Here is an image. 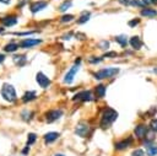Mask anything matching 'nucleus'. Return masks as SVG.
<instances>
[{"instance_id": "f257e3e1", "label": "nucleus", "mask_w": 157, "mask_h": 156, "mask_svg": "<svg viewBox=\"0 0 157 156\" xmlns=\"http://www.w3.org/2000/svg\"><path fill=\"white\" fill-rule=\"evenodd\" d=\"M117 118H118V112L115 109L110 108V107H107L103 111L102 115H101V123H99L101 128L102 129H108L117 120Z\"/></svg>"}, {"instance_id": "f03ea898", "label": "nucleus", "mask_w": 157, "mask_h": 156, "mask_svg": "<svg viewBox=\"0 0 157 156\" xmlns=\"http://www.w3.org/2000/svg\"><path fill=\"white\" fill-rule=\"evenodd\" d=\"M0 93H1L2 98H4L5 101L10 102V103H11V102H15L16 98H17V97H16V91H15L13 86L10 85V84H4L2 87H1Z\"/></svg>"}, {"instance_id": "7ed1b4c3", "label": "nucleus", "mask_w": 157, "mask_h": 156, "mask_svg": "<svg viewBox=\"0 0 157 156\" xmlns=\"http://www.w3.org/2000/svg\"><path fill=\"white\" fill-rule=\"evenodd\" d=\"M118 72H119L118 68H105V69H101L97 72H94L93 76L97 80H103V79H110V77L115 76Z\"/></svg>"}, {"instance_id": "20e7f679", "label": "nucleus", "mask_w": 157, "mask_h": 156, "mask_svg": "<svg viewBox=\"0 0 157 156\" xmlns=\"http://www.w3.org/2000/svg\"><path fill=\"white\" fill-rule=\"evenodd\" d=\"M90 131H91V127H90V124H88L87 122H85V120L78 122L77 125L75 127V133H76L78 136H81V138H86V136L90 134Z\"/></svg>"}, {"instance_id": "39448f33", "label": "nucleus", "mask_w": 157, "mask_h": 156, "mask_svg": "<svg viewBox=\"0 0 157 156\" xmlns=\"http://www.w3.org/2000/svg\"><path fill=\"white\" fill-rule=\"evenodd\" d=\"M93 99V95L91 91H81L78 93H76L74 97H72V101H82V102H86V101H92Z\"/></svg>"}, {"instance_id": "423d86ee", "label": "nucleus", "mask_w": 157, "mask_h": 156, "mask_svg": "<svg viewBox=\"0 0 157 156\" xmlns=\"http://www.w3.org/2000/svg\"><path fill=\"white\" fill-rule=\"evenodd\" d=\"M61 115H63V111L61 109H52V111L45 113V119H47L48 123H53V122L58 120Z\"/></svg>"}, {"instance_id": "0eeeda50", "label": "nucleus", "mask_w": 157, "mask_h": 156, "mask_svg": "<svg viewBox=\"0 0 157 156\" xmlns=\"http://www.w3.org/2000/svg\"><path fill=\"white\" fill-rule=\"evenodd\" d=\"M36 81L38 82V85H39L42 88H47V87L52 84L50 79H49L47 75H44L43 72H38V74L36 75Z\"/></svg>"}, {"instance_id": "6e6552de", "label": "nucleus", "mask_w": 157, "mask_h": 156, "mask_svg": "<svg viewBox=\"0 0 157 156\" xmlns=\"http://www.w3.org/2000/svg\"><path fill=\"white\" fill-rule=\"evenodd\" d=\"M147 131H148V128L145 124H139L134 129V134H135V136L139 140H144L145 136H146V134H147Z\"/></svg>"}, {"instance_id": "1a4fd4ad", "label": "nucleus", "mask_w": 157, "mask_h": 156, "mask_svg": "<svg viewBox=\"0 0 157 156\" xmlns=\"http://www.w3.org/2000/svg\"><path fill=\"white\" fill-rule=\"evenodd\" d=\"M78 69H80L78 64H75V65L66 72V75H65V77H64V82H65V84H71L72 80H74V76L76 75V72L78 71Z\"/></svg>"}, {"instance_id": "9d476101", "label": "nucleus", "mask_w": 157, "mask_h": 156, "mask_svg": "<svg viewBox=\"0 0 157 156\" xmlns=\"http://www.w3.org/2000/svg\"><path fill=\"white\" fill-rule=\"evenodd\" d=\"M39 43H42V41H40V39H32V38H26V39L21 41L18 45H20L21 48H31V47H33V45H37V44H39Z\"/></svg>"}, {"instance_id": "9b49d317", "label": "nucleus", "mask_w": 157, "mask_h": 156, "mask_svg": "<svg viewBox=\"0 0 157 156\" xmlns=\"http://www.w3.org/2000/svg\"><path fill=\"white\" fill-rule=\"evenodd\" d=\"M131 144H132V138L129 136L128 139H124V140H120V141L115 142V150H125V149H128Z\"/></svg>"}, {"instance_id": "f8f14e48", "label": "nucleus", "mask_w": 157, "mask_h": 156, "mask_svg": "<svg viewBox=\"0 0 157 156\" xmlns=\"http://www.w3.org/2000/svg\"><path fill=\"white\" fill-rule=\"evenodd\" d=\"M48 5V2L47 1H36V2H33V4H31V12L32 14H36V12H38V11H42L43 9H45V6Z\"/></svg>"}, {"instance_id": "ddd939ff", "label": "nucleus", "mask_w": 157, "mask_h": 156, "mask_svg": "<svg viewBox=\"0 0 157 156\" xmlns=\"http://www.w3.org/2000/svg\"><path fill=\"white\" fill-rule=\"evenodd\" d=\"M129 43H130V45H131L135 50H139V49H141V47H142V41H141V38H140L139 36H132V37L130 38Z\"/></svg>"}, {"instance_id": "4468645a", "label": "nucleus", "mask_w": 157, "mask_h": 156, "mask_svg": "<svg viewBox=\"0 0 157 156\" xmlns=\"http://www.w3.org/2000/svg\"><path fill=\"white\" fill-rule=\"evenodd\" d=\"M141 16H145V17H156L157 16V10L156 9H151V7H142V10L140 11Z\"/></svg>"}, {"instance_id": "2eb2a0df", "label": "nucleus", "mask_w": 157, "mask_h": 156, "mask_svg": "<svg viewBox=\"0 0 157 156\" xmlns=\"http://www.w3.org/2000/svg\"><path fill=\"white\" fill-rule=\"evenodd\" d=\"M1 22L5 25V26H13L17 23V17L15 15H10V16H4L1 18Z\"/></svg>"}, {"instance_id": "dca6fc26", "label": "nucleus", "mask_w": 157, "mask_h": 156, "mask_svg": "<svg viewBox=\"0 0 157 156\" xmlns=\"http://www.w3.org/2000/svg\"><path fill=\"white\" fill-rule=\"evenodd\" d=\"M59 136H60L59 133H56V131H49V133H47L44 135V141L47 144H49V142H53L54 140H56Z\"/></svg>"}, {"instance_id": "f3484780", "label": "nucleus", "mask_w": 157, "mask_h": 156, "mask_svg": "<svg viewBox=\"0 0 157 156\" xmlns=\"http://www.w3.org/2000/svg\"><path fill=\"white\" fill-rule=\"evenodd\" d=\"M120 4L125 5V6H139V7H144L142 1L140 0H119Z\"/></svg>"}, {"instance_id": "a211bd4d", "label": "nucleus", "mask_w": 157, "mask_h": 156, "mask_svg": "<svg viewBox=\"0 0 157 156\" xmlns=\"http://www.w3.org/2000/svg\"><path fill=\"white\" fill-rule=\"evenodd\" d=\"M146 147V154L147 156H156L157 155V145L156 144H148L145 146Z\"/></svg>"}, {"instance_id": "6ab92c4d", "label": "nucleus", "mask_w": 157, "mask_h": 156, "mask_svg": "<svg viewBox=\"0 0 157 156\" xmlns=\"http://www.w3.org/2000/svg\"><path fill=\"white\" fill-rule=\"evenodd\" d=\"M105 86L104 85H97L96 86V88H94V91H96V95H97V97H99V98H102V97H104V95H105Z\"/></svg>"}, {"instance_id": "aec40b11", "label": "nucleus", "mask_w": 157, "mask_h": 156, "mask_svg": "<svg viewBox=\"0 0 157 156\" xmlns=\"http://www.w3.org/2000/svg\"><path fill=\"white\" fill-rule=\"evenodd\" d=\"M90 16H91V14H90L88 11H83V12L81 14V16L78 17V20H77V23H78V25H82V23L87 22V21L90 20Z\"/></svg>"}, {"instance_id": "412c9836", "label": "nucleus", "mask_w": 157, "mask_h": 156, "mask_svg": "<svg viewBox=\"0 0 157 156\" xmlns=\"http://www.w3.org/2000/svg\"><path fill=\"white\" fill-rule=\"evenodd\" d=\"M34 98H36V92L34 91H28L22 96V101L23 102H29V101H32Z\"/></svg>"}, {"instance_id": "4be33fe9", "label": "nucleus", "mask_w": 157, "mask_h": 156, "mask_svg": "<svg viewBox=\"0 0 157 156\" xmlns=\"http://www.w3.org/2000/svg\"><path fill=\"white\" fill-rule=\"evenodd\" d=\"M115 41L124 48V47H126V44H128V37L126 36H124V34H120V36H117L115 37Z\"/></svg>"}, {"instance_id": "5701e85b", "label": "nucleus", "mask_w": 157, "mask_h": 156, "mask_svg": "<svg viewBox=\"0 0 157 156\" xmlns=\"http://www.w3.org/2000/svg\"><path fill=\"white\" fill-rule=\"evenodd\" d=\"M18 47H20V45L16 44V43H9V44H6V45L4 47V50H5V52H9V53H12V52L17 50Z\"/></svg>"}, {"instance_id": "b1692460", "label": "nucleus", "mask_w": 157, "mask_h": 156, "mask_svg": "<svg viewBox=\"0 0 157 156\" xmlns=\"http://www.w3.org/2000/svg\"><path fill=\"white\" fill-rule=\"evenodd\" d=\"M13 61L17 65H23L25 61H26V58H25V55H15L13 57Z\"/></svg>"}, {"instance_id": "393cba45", "label": "nucleus", "mask_w": 157, "mask_h": 156, "mask_svg": "<svg viewBox=\"0 0 157 156\" xmlns=\"http://www.w3.org/2000/svg\"><path fill=\"white\" fill-rule=\"evenodd\" d=\"M70 6H71V1H70V0H65V1H64V2H63L60 6H59V10L64 12V11H66V10H67Z\"/></svg>"}, {"instance_id": "a878e982", "label": "nucleus", "mask_w": 157, "mask_h": 156, "mask_svg": "<svg viewBox=\"0 0 157 156\" xmlns=\"http://www.w3.org/2000/svg\"><path fill=\"white\" fill-rule=\"evenodd\" d=\"M36 139H37V135L34 134V133H29L28 134V138H27V146H29V145H32L34 141H36Z\"/></svg>"}, {"instance_id": "bb28decb", "label": "nucleus", "mask_w": 157, "mask_h": 156, "mask_svg": "<svg viewBox=\"0 0 157 156\" xmlns=\"http://www.w3.org/2000/svg\"><path fill=\"white\" fill-rule=\"evenodd\" d=\"M150 129H151L152 131L157 133V119H156V118L151 119V122H150Z\"/></svg>"}, {"instance_id": "cd10ccee", "label": "nucleus", "mask_w": 157, "mask_h": 156, "mask_svg": "<svg viewBox=\"0 0 157 156\" xmlns=\"http://www.w3.org/2000/svg\"><path fill=\"white\" fill-rule=\"evenodd\" d=\"M31 115H33V113L32 112H28V111H23L22 114H21V117H22L23 120H29L31 119Z\"/></svg>"}, {"instance_id": "c85d7f7f", "label": "nucleus", "mask_w": 157, "mask_h": 156, "mask_svg": "<svg viewBox=\"0 0 157 156\" xmlns=\"http://www.w3.org/2000/svg\"><path fill=\"white\" fill-rule=\"evenodd\" d=\"M72 20H74V15H64V16L60 18L61 22H70V21H72Z\"/></svg>"}, {"instance_id": "c756f323", "label": "nucleus", "mask_w": 157, "mask_h": 156, "mask_svg": "<svg viewBox=\"0 0 157 156\" xmlns=\"http://www.w3.org/2000/svg\"><path fill=\"white\" fill-rule=\"evenodd\" d=\"M131 156H145V152H144V150H141V149H136V150L132 151Z\"/></svg>"}, {"instance_id": "7c9ffc66", "label": "nucleus", "mask_w": 157, "mask_h": 156, "mask_svg": "<svg viewBox=\"0 0 157 156\" xmlns=\"http://www.w3.org/2000/svg\"><path fill=\"white\" fill-rule=\"evenodd\" d=\"M139 23H140V18H132V20L129 21V26L130 27H134V26H136Z\"/></svg>"}, {"instance_id": "2f4dec72", "label": "nucleus", "mask_w": 157, "mask_h": 156, "mask_svg": "<svg viewBox=\"0 0 157 156\" xmlns=\"http://www.w3.org/2000/svg\"><path fill=\"white\" fill-rule=\"evenodd\" d=\"M144 6L145 5H157V0H141Z\"/></svg>"}, {"instance_id": "473e14b6", "label": "nucleus", "mask_w": 157, "mask_h": 156, "mask_svg": "<svg viewBox=\"0 0 157 156\" xmlns=\"http://www.w3.org/2000/svg\"><path fill=\"white\" fill-rule=\"evenodd\" d=\"M118 54L115 53V52H109V53H105L104 55H103V58H113V57H117Z\"/></svg>"}, {"instance_id": "72a5a7b5", "label": "nucleus", "mask_w": 157, "mask_h": 156, "mask_svg": "<svg viewBox=\"0 0 157 156\" xmlns=\"http://www.w3.org/2000/svg\"><path fill=\"white\" fill-rule=\"evenodd\" d=\"M101 60H102V58H96V57H91V58H90V63H92V64L99 63Z\"/></svg>"}, {"instance_id": "f704fd0d", "label": "nucleus", "mask_w": 157, "mask_h": 156, "mask_svg": "<svg viewBox=\"0 0 157 156\" xmlns=\"http://www.w3.org/2000/svg\"><path fill=\"white\" fill-rule=\"evenodd\" d=\"M32 33H34L33 31H31V32H15L13 34H16V36H27V34H32Z\"/></svg>"}, {"instance_id": "c9c22d12", "label": "nucleus", "mask_w": 157, "mask_h": 156, "mask_svg": "<svg viewBox=\"0 0 157 156\" xmlns=\"http://www.w3.org/2000/svg\"><path fill=\"white\" fill-rule=\"evenodd\" d=\"M99 45L102 47V49H105V48L108 47V42H105V41H104V42H102V43H99Z\"/></svg>"}, {"instance_id": "e433bc0d", "label": "nucleus", "mask_w": 157, "mask_h": 156, "mask_svg": "<svg viewBox=\"0 0 157 156\" xmlns=\"http://www.w3.org/2000/svg\"><path fill=\"white\" fill-rule=\"evenodd\" d=\"M28 151H29V146H26V147H25V149L22 150V154H23V155H26V154H27Z\"/></svg>"}, {"instance_id": "4c0bfd02", "label": "nucleus", "mask_w": 157, "mask_h": 156, "mask_svg": "<svg viewBox=\"0 0 157 156\" xmlns=\"http://www.w3.org/2000/svg\"><path fill=\"white\" fill-rule=\"evenodd\" d=\"M76 37H80L78 39H85V38H86V37H85V34H82V33H77V34H76Z\"/></svg>"}, {"instance_id": "58836bf2", "label": "nucleus", "mask_w": 157, "mask_h": 156, "mask_svg": "<svg viewBox=\"0 0 157 156\" xmlns=\"http://www.w3.org/2000/svg\"><path fill=\"white\" fill-rule=\"evenodd\" d=\"M10 1L11 0H0V2H2V4H10Z\"/></svg>"}, {"instance_id": "ea45409f", "label": "nucleus", "mask_w": 157, "mask_h": 156, "mask_svg": "<svg viewBox=\"0 0 157 156\" xmlns=\"http://www.w3.org/2000/svg\"><path fill=\"white\" fill-rule=\"evenodd\" d=\"M4 59H5V57H4L2 54H0V63H1V61H4Z\"/></svg>"}, {"instance_id": "a19ab883", "label": "nucleus", "mask_w": 157, "mask_h": 156, "mask_svg": "<svg viewBox=\"0 0 157 156\" xmlns=\"http://www.w3.org/2000/svg\"><path fill=\"white\" fill-rule=\"evenodd\" d=\"M152 71H153V72H155V74H157V66H155V68H153V70H152Z\"/></svg>"}, {"instance_id": "79ce46f5", "label": "nucleus", "mask_w": 157, "mask_h": 156, "mask_svg": "<svg viewBox=\"0 0 157 156\" xmlns=\"http://www.w3.org/2000/svg\"><path fill=\"white\" fill-rule=\"evenodd\" d=\"M1 32H4V28H2V27H0V33H1Z\"/></svg>"}, {"instance_id": "37998d69", "label": "nucleus", "mask_w": 157, "mask_h": 156, "mask_svg": "<svg viewBox=\"0 0 157 156\" xmlns=\"http://www.w3.org/2000/svg\"><path fill=\"white\" fill-rule=\"evenodd\" d=\"M55 156H64V155H63V154H56Z\"/></svg>"}]
</instances>
